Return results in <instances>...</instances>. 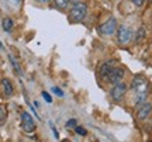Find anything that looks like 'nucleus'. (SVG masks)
<instances>
[{"label":"nucleus","mask_w":152,"mask_h":142,"mask_svg":"<svg viewBox=\"0 0 152 142\" xmlns=\"http://www.w3.org/2000/svg\"><path fill=\"white\" fill-rule=\"evenodd\" d=\"M125 93H127V84L124 82L115 83L114 87L111 89V98L114 101H120L125 96Z\"/></svg>","instance_id":"nucleus-5"},{"label":"nucleus","mask_w":152,"mask_h":142,"mask_svg":"<svg viewBox=\"0 0 152 142\" xmlns=\"http://www.w3.org/2000/svg\"><path fill=\"white\" fill-rule=\"evenodd\" d=\"M131 37H132V33H131V30L127 25H120L117 28V41H118V44L121 45L128 44L131 41Z\"/></svg>","instance_id":"nucleus-4"},{"label":"nucleus","mask_w":152,"mask_h":142,"mask_svg":"<svg viewBox=\"0 0 152 142\" xmlns=\"http://www.w3.org/2000/svg\"><path fill=\"white\" fill-rule=\"evenodd\" d=\"M37 1H39V3H47L48 0H37Z\"/></svg>","instance_id":"nucleus-22"},{"label":"nucleus","mask_w":152,"mask_h":142,"mask_svg":"<svg viewBox=\"0 0 152 142\" xmlns=\"http://www.w3.org/2000/svg\"><path fill=\"white\" fill-rule=\"evenodd\" d=\"M87 14V6L85 3H75V6L71 9L69 18L72 23H80Z\"/></svg>","instance_id":"nucleus-2"},{"label":"nucleus","mask_w":152,"mask_h":142,"mask_svg":"<svg viewBox=\"0 0 152 142\" xmlns=\"http://www.w3.org/2000/svg\"><path fill=\"white\" fill-rule=\"evenodd\" d=\"M76 125H77V121L75 118H71V120L66 121V128H75Z\"/></svg>","instance_id":"nucleus-14"},{"label":"nucleus","mask_w":152,"mask_h":142,"mask_svg":"<svg viewBox=\"0 0 152 142\" xmlns=\"http://www.w3.org/2000/svg\"><path fill=\"white\" fill-rule=\"evenodd\" d=\"M4 118H6V111H4V109L0 106V122L4 121Z\"/></svg>","instance_id":"nucleus-19"},{"label":"nucleus","mask_w":152,"mask_h":142,"mask_svg":"<svg viewBox=\"0 0 152 142\" xmlns=\"http://www.w3.org/2000/svg\"><path fill=\"white\" fill-rule=\"evenodd\" d=\"M21 128L26 132L35 131V122H34L33 117L30 115V113H27V111H24L21 114Z\"/></svg>","instance_id":"nucleus-6"},{"label":"nucleus","mask_w":152,"mask_h":142,"mask_svg":"<svg viewBox=\"0 0 152 142\" xmlns=\"http://www.w3.org/2000/svg\"><path fill=\"white\" fill-rule=\"evenodd\" d=\"M1 89H3V93L6 94V96H13V93H14V89H13V84H11V82L9 80V79H3L1 80Z\"/></svg>","instance_id":"nucleus-9"},{"label":"nucleus","mask_w":152,"mask_h":142,"mask_svg":"<svg viewBox=\"0 0 152 142\" xmlns=\"http://www.w3.org/2000/svg\"><path fill=\"white\" fill-rule=\"evenodd\" d=\"M61 142H71V139H62Z\"/></svg>","instance_id":"nucleus-23"},{"label":"nucleus","mask_w":152,"mask_h":142,"mask_svg":"<svg viewBox=\"0 0 152 142\" xmlns=\"http://www.w3.org/2000/svg\"><path fill=\"white\" fill-rule=\"evenodd\" d=\"M132 89L135 92L137 96V106L140 107L145 98H147V92H148V80L142 76H135L132 80Z\"/></svg>","instance_id":"nucleus-1"},{"label":"nucleus","mask_w":152,"mask_h":142,"mask_svg":"<svg viewBox=\"0 0 152 142\" xmlns=\"http://www.w3.org/2000/svg\"><path fill=\"white\" fill-rule=\"evenodd\" d=\"M69 1H73V3H79V0H69Z\"/></svg>","instance_id":"nucleus-24"},{"label":"nucleus","mask_w":152,"mask_h":142,"mask_svg":"<svg viewBox=\"0 0 152 142\" xmlns=\"http://www.w3.org/2000/svg\"><path fill=\"white\" fill-rule=\"evenodd\" d=\"M111 69H113V62H104L99 68V73H100V76L107 77V75L111 72Z\"/></svg>","instance_id":"nucleus-10"},{"label":"nucleus","mask_w":152,"mask_h":142,"mask_svg":"<svg viewBox=\"0 0 152 142\" xmlns=\"http://www.w3.org/2000/svg\"><path fill=\"white\" fill-rule=\"evenodd\" d=\"M16 1H20V0H16Z\"/></svg>","instance_id":"nucleus-26"},{"label":"nucleus","mask_w":152,"mask_h":142,"mask_svg":"<svg viewBox=\"0 0 152 142\" xmlns=\"http://www.w3.org/2000/svg\"><path fill=\"white\" fill-rule=\"evenodd\" d=\"M0 48H1V49H4V47H3V44H1V42H0Z\"/></svg>","instance_id":"nucleus-25"},{"label":"nucleus","mask_w":152,"mask_h":142,"mask_svg":"<svg viewBox=\"0 0 152 142\" xmlns=\"http://www.w3.org/2000/svg\"><path fill=\"white\" fill-rule=\"evenodd\" d=\"M75 131H76V134H79V135H86V134H87L86 130H85L83 127H77V125H76L75 127Z\"/></svg>","instance_id":"nucleus-16"},{"label":"nucleus","mask_w":152,"mask_h":142,"mask_svg":"<svg viewBox=\"0 0 152 142\" xmlns=\"http://www.w3.org/2000/svg\"><path fill=\"white\" fill-rule=\"evenodd\" d=\"M117 20L114 18V17H110L109 20L106 23H103L100 27H99V33L102 34V35H111L117 31Z\"/></svg>","instance_id":"nucleus-3"},{"label":"nucleus","mask_w":152,"mask_h":142,"mask_svg":"<svg viewBox=\"0 0 152 142\" xmlns=\"http://www.w3.org/2000/svg\"><path fill=\"white\" fill-rule=\"evenodd\" d=\"M9 59H10V62H11V65H13V68L16 69V72H17V75H21V69H20V66H18V63L16 62V59L11 56V55H9Z\"/></svg>","instance_id":"nucleus-13"},{"label":"nucleus","mask_w":152,"mask_h":142,"mask_svg":"<svg viewBox=\"0 0 152 142\" xmlns=\"http://www.w3.org/2000/svg\"><path fill=\"white\" fill-rule=\"evenodd\" d=\"M51 128H52V131H54V134H55V137L56 138H59V134H58V131H56V130H55V127L52 125V124H51Z\"/></svg>","instance_id":"nucleus-21"},{"label":"nucleus","mask_w":152,"mask_h":142,"mask_svg":"<svg viewBox=\"0 0 152 142\" xmlns=\"http://www.w3.org/2000/svg\"><path fill=\"white\" fill-rule=\"evenodd\" d=\"M152 113V104L151 103H142L138 107V113H137V118L138 120H147Z\"/></svg>","instance_id":"nucleus-8"},{"label":"nucleus","mask_w":152,"mask_h":142,"mask_svg":"<svg viewBox=\"0 0 152 142\" xmlns=\"http://www.w3.org/2000/svg\"><path fill=\"white\" fill-rule=\"evenodd\" d=\"M124 69H121V68H113L111 69V72H110L109 75H107V82L109 83H120L121 80H123V77H124Z\"/></svg>","instance_id":"nucleus-7"},{"label":"nucleus","mask_w":152,"mask_h":142,"mask_svg":"<svg viewBox=\"0 0 152 142\" xmlns=\"http://www.w3.org/2000/svg\"><path fill=\"white\" fill-rule=\"evenodd\" d=\"M144 37H145V31H144V28H140V30H138V34H137V41L140 42L141 39H144Z\"/></svg>","instance_id":"nucleus-15"},{"label":"nucleus","mask_w":152,"mask_h":142,"mask_svg":"<svg viewBox=\"0 0 152 142\" xmlns=\"http://www.w3.org/2000/svg\"><path fill=\"white\" fill-rule=\"evenodd\" d=\"M1 27H3V30H4L6 33H10L11 30H13V27H14V23H13V20H11L10 17H6V18H3V21H1Z\"/></svg>","instance_id":"nucleus-11"},{"label":"nucleus","mask_w":152,"mask_h":142,"mask_svg":"<svg viewBox=\"0 0 152 142\" xmlns=\"http://www.w3.org/2000/svg\"><path fill=\"white\" fill-rule=\"evenodd\" d=\"M131 1H132L137 7H141V6H144V3H145V0H131Z\"/></svg>","instance_id":"nucleus-20"},{"label":"nucleus","mask_w":152,"mask_h":142,"mask_svg":"<svg viewBox=\"0 0 152 142\" xmlns=\"http://www.w3.org/2000/svg\"><path fill=\"white\" fill-rule=\"evenodd\" d=\"M51 90H52V93H55L56 96H59V97H62V96H64V92H62L59 87H56V86H54Z\"/></svg>","instance_id":"nucleus-17"},{"label":"nucleus","mask_w":152,"mask_h":142,"mask_svg":"<svg viewBox=\"0 0 152 142\" xmlns=\"http://www.w3.org/2000/svg\"><path fill=\"white\" fill-rule=\"evenodd\" d=\"M55 4H56V7H58V9L64 10V9H66V7H68V4H69V0H55Z\"/></svg>","instance_id":"nucleus-12"},{"label":"nucleus","mask_w":152,"mask_h":142,"mask_svg":"<svg viewBox=\"0 0 152 142\" xmlns=\"http://www.w3.org/2000/svg\"><path fill=\"white\" fill-rule=\"evenodd\" d=\"M42 97H44V100H45V101H47V103H52V97H51V96H49V93L48 92H42Z\"/></svg>","instance_id":"nucleus-18"}]
</instances>
